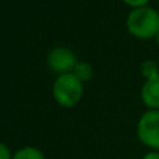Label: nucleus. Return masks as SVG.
Wrapping results in <instances>:
<instances>
[{"instance_id": "4", "label": "nucleus", "mask_w": 159, "mask_h": 159, "mask_svg": "<svg viewBox=\"0 0 159 159\" xmlns=\"http://www.w3.org/2000/svg\"><path fill=\"white\" fill-rule=\"evenodd\" d=\"M77 63L75 55L67 48H53L48 53V66L53 73H59V75L73 73Z\"/></svg>"}, {"instance_id": "8", "label": "nucleus", "mask_w": 159, "mask_h": 159, "mask_svg": "<svg viewBox=\"0 0 159 159\" xmlns=\"http://www.w3.org/2000/svg\"><path fill=\"white\" fill-rule=\"evenodd\" d=\"M141 74H143V77L145 80L157 77V75L159 74L157 63H155V61H152V60L143 61V64H141Z\"/></svg>"}, {"instance_id": "6", "label": "nucleus", "mask_w": 159, "mask_h": 159, "mask_svg": "<svg viewBox=\"0 0 159 159\" xmlns=\"http://www.w3.org/2000/svg\"><path fill=\"white\" fill-rule=\"evenodd\" d=\"M13 159H46L45 154L36 147H24L13 154Z\"/></svg>"}, {"instance_id": "5", "label": "nucleus", "mask_w": 159, "mask_h": 159, "mask_svg": "<svg viewBox=\"0 0 159 159\" xmlns=\"http://www.w3.org/2000/svg\"><path fill=\"white\" fill-rule=\"evenodd\" d=\"M141 99L147 106L159 109V74L144 82L141 88Z\"/></svg>"}, {"instance_id": "11", "label": "nucleus", "mask_w": 159, "mask_h": 159, "mask_svg": "<svg viewBox=\"0 0 159 159\" xmlns=\"http://www.w3.org/2000/svg\"><path fill=\"white\" fill-rule=\"evenodd\" d=\"M143 159H159V151H149L143 157Z\"/></svg>"}, {"instance_id": "7", "label": "nucleus", "mask_w": 159, "mask_h": 159, "mask_svg": "<svg viewBox=\"0 0 159 159\" xmlns=\"http://www.w3.org/2000/svg\"><path fill=\"white\" fill-rule=\"evenodd\" d=\"M73 73H74L81 81H85V80H89L92 77L93 71H92V66H91L89 63H87V61H78V63L75 64Z\"/></svg>"}, {"instance_id": "3", "label": "nucleus", "mask_w": 159, "mask_h": 159, "mask_svg": "<svg viewBox=\"0 0 159 159\" xmlns=\"http://www.w3.org/2000/svg\"><path fill=\"white\" fill-rule=\"evenodd\" d=\"M137 135L144 145L152 151H159V109L143 113L137 124Z\"/></svg>"}, {"instance_id": "10", "label": "nucleus", "mask_w": 159, "mask_h": 159, "mask_svg": "<svg viewBox=\"0 0 159 159\" xmlns=\"http://www.w3.org/2000/svg\"><path fill=\"white\" fill-rule=\"evenodd\" d=\"M123 2H126L127 4L133 6L134 8H137V7H143V6H147V3H148L149 0H123Z\"/></svg>"}, {"instance_id": "13", "label": "nucleus", "mask_w": 159, "mask_h": 159, "mask_svg": "<svg viewBox=\"0 0 159 159\" xmlns=\"http://www.w3.org/2000/svg\"><path fill=\"white\" fill-rule=\"evenodd\" d=\"M158 11H159V10H158Z\"/></svg>"}, {"instance_id": "1", "label": "nucleus", "mask_w": 159, "mask_h": 159, "mask_svg": "<svg viewBox=\"0 0 159 159\" xmlns=\"http://www.w3.org/2000/svg\"><path fill=\"white\" fill-rule=\"evenodd\" d=\"M127 30L138 38H152L159 34V11L149 6L133 8L127 16Z\"/></svg>"}, {"instance_id": "9", "label": "nucleus", "mask_w": 159, "mask_h": 159, "mask_svg": "<svg viewBox=\"0 0 159 159\" xmlns=\"http://www.w3.org/2000/svg\"><path fill=\"white\" fill-rule=\"evenodd\" d=\"M0 159H13V155H11L10 149L6 144L0 145Z\"/></svg>"}, {"instance_id": "2", "label": "nucleus", "mask_w": 159, "mask_h": 159, "mask_svg": "<svg viewBox=\"0 0 159 159\" xmlns=\"http://www.w3.org/2000/svg\"><path fill=\"white\" fill-rule=\"evenodd\" d=\"M82 81L74 73H64L57 75L53 82V98L59 105L71 107L81 99Z\"/></svg>"}, {"instance_id": "12", "label": "nucleus", "mask_w": 159, "mask_h": 159, "mask_svg": "<svg viewBox=\"0 0 159 159\" xmlns=\"http://www.w3.org/2000/svg\"><path fill=\"white\" fill-rule=\"evenodd\" d=\"M157 42H158V45H159V34L157 35Z\"/></svg>"}]
</instances>
